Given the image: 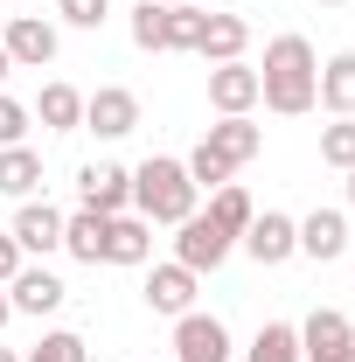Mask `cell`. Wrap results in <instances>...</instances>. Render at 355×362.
Returning <instances> with one entry per match:
<instances>
[{"instance_id": "d4e9b609", "label": "cell", "mask_w": 355, "mask_h": 362, "mask_svg": "<svg viewBox=\"0 0 355 362\" xmlns=\"http://www.w3.org/2000/svg\"><path fill=\"white\" fill-rule=\"evenodd\" d=\"M21 362H91V349H84V334H70V327H56V334H42L35 349Z\"/></svg>"}, {"instance_id": "cb8c5ba5", "label": "cell", "mask_w": 355, "mask_h": 362, "mask_svg": "<svg viewBox=\"0 0 355 362\" xmlns=\"http://www.w3.org/2000/svg\"><path fill=\"white\" fill-rule=\"evenodd\" d=\"M202 28H209L202 0H181V7H168V49H195V42H202Z\"/></svg>"}, {"instance_id": "8fae6325", "label": "cell", "mask_w": 355, "mask_h": 362, "mask_svg": "<svg viewBox=\"0 0 355 362\" xmlns=\"http://www.w3.org/2000/svg\"><path fill=\"white\" fill-rule=\"evenodd\" d=\"M7 300H14V314H35V320H42V314H56V307L70 300V286H63L49 265H21L14 279H7Z\"/></svg>"}, {"instance_id": "836d02e7", "label": "cell", "mask_w": 355, "mask_h": 362, "mask_svg": "<svg viewBox=\"0 0 355 362\" xmlns=\"http://www.w3.org/2000/svg\"><path fill=\"white\" fill-rule=\"evenodd\" d=\"M0 362H21V356H14V349H0Z\"/></svg>"}, {"instance_id": "1f68e13d", "label": "cell", "mask_w": 355, "mask_h": 362, "mask_svg": "<svg viewBox=\"0 0 355 362\" xmlns=\"http://www.w3.org/2000/svg\"><path fill=\"white\" fill-rule=\"evenodd\" d=\"M7 320H14V300H7V286H0V327H7Z\"/></svg>"}, {"instance_id": "e0dca14e", "label": "cell", "mask_w": 355, "mask_h": 362, "mask_svg": "<svg viewBox=\"0 0 355 362\" xmlns=\"http://www.w3.org/2000/svg\"><path fill=\"white\" fill-rule=\"evenodd\" d=\"M313 105H327L334 119H355V49H342V56L320 63V90H313Z\"/></svg>"}, {"instance_id": "30bf717a", "label": "cell", "mask_w": 355, "mask_h": 362, "mask_svg": "<svg viewBox=\"0 0 355 362\" xmlns=\"http://www.w3.org/2000/svg\"><path fill=\"white\" fill-rule=\"evenodd\" d=\"M0 42H7V56H14V70H49V63H56V21H42V14H14Z\"/></svg>"}, {"instance_id": "d590c367", "label": "cell", "mask_w": 355, "mask_h": 362, "mask_svg": "<svg viewBox=\"0 0 355 362\" xmlns=\"http://www.w3.org/2000/svg\"><path fill=\"white\" fill-rule=\"evenodd\" d=\"M161 7H181V0H161Z\"/></svg>"}, {"instance_id": "9a60e30c", "label": "cell", "mask_w": 355, "mask_h": 362, "mask_svg": "<svg viewBox=\"0 0 355 362\" xmlns=\"http://www.w3.org/2000/svg\"><path fill=\"white\" fill-rule=\"evenodd\" d=\"M146 307H153V314H168V320H181L188 307H195V272L175 265V258H168V265H153V272H146Z\"/></svg>"}, {"instance_id": "52a82bcc", "label": "cell", "mask_w": 355, "mask_h": 362, "mask_svg": "<svg viewBox=\"0 0 355 362\" xmlns=\"http://www.w3.org/2000/svg\"><path fill=\"white\" fill-rule=\"evenodd\" d=\"M139 126V98L126 84H98L84 98V133H98V139H126Z\"/></svg>"}, {"instance_id": "5bb4252c", "label": "cell", "mask_w": 355, "mask_h": 362, "mask_svg": "<svg viewBox=\"0 0 355 362\" xmlns=\"http://www.w3.org/2000/svg\"><path fill=\"white\" fill-rule=\"evenodd\" d=\"M342 251H349V209H313V216H300V258L334 265Z\"/></svg>"}, {"instance_id": "7402d4cb", "label": "cell", "mask_w": 355, "mask_h": 362, "mask_svg": "<svg viewBox=\"0 0 355 362\" xmlns=\"http://www.w3.org/2000/svg\"><path fill=\"white\" fill-rule=\"evenodd\" d=\"M244 362H300V327L293 320H265L258 341L244 349Z\"/></svg>"}, {"instance_id": "4316f807", "label": "cell", "mask_w": 355, "mask_h": 362, "mask_svg": "<svg viewBox=\"0 0 355 362\" xmlns=\"http://www.w3.org/2000/svg\"><path fill=\"white\" fill-rule=\"evenodd\" d=\"M320 160L327 168H355V119H334V126H320Z\"/></svg>"}, {"instance_id": "603a6c76", "label": "cell", "mask_w": 355, "mask_h": 362, "mask_svg": "<svg viewBox=\"0 0 355 362\" xmlns=\"http://www.w3.org/2000/svg\"><path fill=\"white\" fill-rule=\"evenodd\" d=\"M202 216H209L216 230H230V237H244V223H251L258 209H251V195H244L237 181H223L216 195H209V209H202Z\"/></svg>"}, {"instance_id": "7c38bea8", "label": "cell", "mask_w": 355, "mask_h": 362, "mask_svg": "<svg viewBox=\"0 0 355 362\" xmlns=\"http://www.w3.org/2000/svg\"><path fill=\"white\" fill-rule=\"evenodd\" d=\"M209 105H216L223 119H244L251 105H258V70L237 56V63H209Z\"/></svg>"}, {"instance_id": "d6a6232c", "label": "cell", "mask_w": 355, "mask_h": 362, "mask_svg": "<svg viewBox=\"0 0 355 362\" xmlns=\"http://www.w3.org/2000/svg\"><path fill=\"white\" fill-rule=\"evenodd\" d=\"M349 209H355V168H349Z\"/></svg>"}, {"instance_id": "9c48e42d", "label": "cell", "mask_w": 355, "mask_h": 362, "mask_svg": "<svg viewBox=\"0 0 355 362\" xmlns=\"http://www.w3.org/2000/svg\"><path fill=\"white\" fill-rule=\"evenodd\" d=\"M14 244H21V258H49V251H63V209L56 202H21L14 209V230H7Z\"/></svg>"}, {"instance_id": "ffe728a7", "label": "cell", "mask_w": 355, "mask_h": 362, "mask_svg": "<svg viewBox=\"0 0 355 362\" xmlns=\"http://www.w3.org/2000/svg\"><path fill=\"white\" fill-rule=\"evenodd\" d=\"M35 188H42V153L35 146H0V195L28 202Z\"/></svg>"}, {"instance_id": "6da1fadb", "label": "cell", "mask_w": 355, "mask_h": 362, "mask_svg": "<svg viewBox=\"0 0 355 362\" xmlns=\"http://www.w3.org/2000/svg\"><path fill=\"white\" fill-rule=\"evenodd\" d=\"M313 90H320V63H313L307 35H272L265 63H258V105L279 119H300L313 112Z\"/></svg>"}, {"instance_id": "7a4b0ae2", "label": "cell", "mask_w": 355, "mask_h": 362, "mask_svg": "<svg viewBox=\"0 0 355 362\" xmlns=\"http://www.w3.org/2000/svg\"><path fill=\"white\" fill-rule=\"evenodd\" d=\"M133 216H146V223H188L195 216V181L181 160L153 153L133 168Z\"/></svg>"}, {"instance_id": "e575fe53", "label": "cell", "mask_w": 355, "mask_h": 362, "mask_svg": "<svg viewBox=\"0 0 355 362\" xmlns=\"http://www.w3.org/2000/svg\"><path fill=\"white\" fill-rule=\"evenodd\" d=\"M320 7H342V0H320Z\"/></svg>"}, {"instance_id": "4dcf8cb0", "label": "cell", "mask_w": 355, "mask_h": 362, "mask_svg": "<svg viewBox=\"0 0 355 362\" xmlns=\"http://www.w3.org/2000/svg\"><path fill=\"white\" fill-rule=\"evenodd\" d=\"M7 77H14V56H7V42H0V84H7Z\"/></svg>"}, {"instance_id": "83f0119b", "label": "cell", "mask_w": 355, "mask_h": 362, "mask_svg": "<svg viewBox=\"0 0 355 362\" xmlns=\"http://www.w3.org/2000/svg\"><path fill=\"white\" fill-rule=\"evenodd\" d=\"M28 119H35V112L0 90V146H28Z\"/></svg>"}, {"instance_id": "f1b7e54d", "label": "cell", "mask_w": 355, "mask_h": 362, "mask_svg": "<svg viewBox=\"0 0 355 362\" xmlns=\"http://www.w3.org/2000/svg\"><path fill=\"white\" fill-rule=\"evenodd\" d=\"M56 14H63L70 28H105V14H112V0H56Z\"/></svg>"}, {"instance_id": "ac0fdd59", "label": "cell", "mask_w": 355, "mask_h": 362, "mask_svg": "<svg viewBox=\"0 0 355 362\" xmlns=\"http://www.w3.org/2000/svg\"><path fill=\"white\" fill-rule=\"evenodd\" d=\"M244 42H251V21H244V14H209V28H202L195 56H202V63H237Z\"/></svg>"}, {"instance_id": "277c9868", "label": "cell", "mask_w": 355, "mask_h": 362, "mask_svg": "<svg viewBox=\"0 0 355 362\" xmlns=\"http://www.w3.org/2000/svg\"><path fill=\"white\" fill-rule=\"evenodd\" d=\"M300 362H355V320L342 307H320L300 327Z\"/></svg>"}, {"instance_id": "d6986e66", "label": "cell", "mask_w": 355, "mask_h": 362, "mask_svg": "<svg viewBox=\"0 0 355 362\" xmlns=\"http://www.w3.org/2000/svg\"><path fill=\"white\" fill-rule=\"evenodd\" d=\"M105 223H112V216H98V209L63 216V251H70L77 265H105Z\"/></svg>"}, {"instance_id": "f546056e", "label": "cell", "mask_w": 355, "mask_h": 362, "mask_svg": "<svg viewBox=\"0 0 355 362\" xmlns=\"http://www.w3.org/2000/svg\"><path fill=\"white\" fill-rule=\"evenodd\" d=\"M14 272H21V244H14V237H7V230H0V286H7V279H14Z\"/></svg>"}, {"instance_id": "2e32d148", "label": "cell", "mask_w": 355, "mask_h": 362, "mask_svg": "<svg viewBox=\"0 0 355 362\" xmlns=\"http://www.w3.org/2000/svg\"><path fill=\"white\" fill-rule=\"evenodd\" d=\"M146 258H153V223L133 216V209L112 216L105 223V265H146Z\"/></svg>"}, {"instance_id": "4fadbf2b", "label": "cell", "mask_w": 355, "mask_h": 362, "mask_svg": "<svg viewBox=\"0 0 355 362\" xmlns=\"http://www.w3.org/2000/svg\"><path fill=\"white\" fill-rule=\"evenodd\" d=\"M202 146H209L223 168L237 175L244 160H258V153H265V126H251V112H244V119H216V126L202 133Z\"/></svg>"}, {"instance_id": "3957f363", "label": "cell", "mask_w": 355, "mask_h": 362, "mask_svg": "<svg viewBox=\"0 0 355 362\" xmlns=\"http://www.w3.org/2000/svg\"><path fill=\"white\" fill-rule=\"evenodd\" d=\"M175 230H181V237H175V265H188L195 279H202V272H216L223 258L237 251V237H230V230H216L202 209H195L188 223H175Z\"/></svg>"}, {"instance_id": "8992f818", "label": "cell", "mask_w": 355, "mask_h": 362, "mask_svg": "<svg viewBox=\"0 0 355 362\" xmlns=\"http://www.w3.org/2000/svg\"><path fill=\"white\" fill-rule=\"evenodd\" d=\"M258 265H286V258H300V223L286 216V209H265V216H251L244 237H237Z\"/></svg>"}, {"instance_id": "484cf974", "label": "cell", "mask_w": 355, "mask_h": 362, "mask_svg": "<svg viewBox=\"0 0 355 362\" xmlns=\"http://www.w3.org/2000/svg\"><path fill=\"white\" fill-rule=\"evenodd\" d=\"M133 42L153 56V49H168V7L161 0H139L133 7Z\"/></svg>"}, {"instance_id": "ba28073f", "label": "cell", "mask_w": 355, "mask_h": 362, "mask_svg": "<svg viewBox=\"0 0 355 362\" xmlns=\"http://www.w3.org/2000/svg\"><path fill=\"white\" fill-rule=\"evenodd\" d=\"M175 362H230V327L216 314H188L175 320Z\"/></svg>"}, {"instance_id": "44dd1931", "label": "cell", "mask_w": 355, "mask_h": 362, "mask_svg": "<svg viewBox=\"0 0 355 362\" xmlns=\"http://www.w3.org/2000/svg\"><path fill=\"white\" fill-rule=\"evenodd\" d=\"M35 119H42L49 133H77V126H84V90H77V84H42Z\"/></svg>"}, {"instance_id": "5b68a950", "label": "cell", "mask_w": 355, "mask_h": 362, "mask_svg": "<svg viewBox=\"0 0 355 362\" xmlns=\"http://www.w3.org/2000/svg\"><path fill=\"white\" fill-rule=\"evenodd\" d=\"M77 195H84V209H98V216H126L133 209V168L91 160L84 175H77Z\"/></svg>"}]
</instances>
